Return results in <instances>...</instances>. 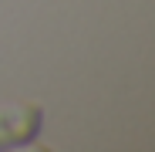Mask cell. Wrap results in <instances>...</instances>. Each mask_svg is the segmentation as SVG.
<instances>
[{"label":"cell","mask_w":155,"mask_h":152,"mask_svg":"<svg viewBox=\"0 0 155 152\" xmlns=\"http://www.w3.org/2000/svg\"><path fill=\"white\" fill-rule=\"evenodd\" d=\"M41 132V108L37 105H4L0 108V149L27 145Z\"/></svg>","instance_id":"cell-1"}]
</instances>
